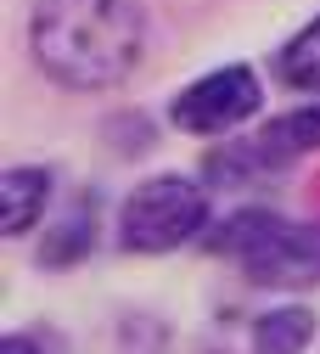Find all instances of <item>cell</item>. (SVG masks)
Segmentation results:
<instances>
[{
    "instance_id": "4",
    "label": "cell",
    "mask_w": 320,
    "mask_h": 354,
    "mask_svg": "<svg viewBox=\"0 0 320 354\" xmlns=\"http://www.w3.org/2000/svg\"><path fill=\"white\" fill-rule=\"evenodd\" d=\"M314 152H320V96L298 102L287 113L258 118L253 129H242V136H231V141H214V152L203 158V180H208V192L253 186V180L298 169Z\"/></svg>"
},
{
    "instance_id": "9",
    "label": "cell",
    "mask_w": 320,
    "mask_h": 354,
    "mask_svg": "<svg viewBox=\"0 0 320 354\" xmlns=\"http://www.w3.org/2000/svg\"><path fill=\"white\" fill-rule=\"evenodd\" d=\"M270 79H276L281 91H292L298 102H314L320 96V12L270 51Z\"/></svg>"
},
{
    "instance_id": "2",
    "label": "cell",
    "mask_w": 320,
    "mask_h": 354,
    "mask_svg": "<svg viewBox=\"0 0 320 354\" xmlns=\"http://www.w3.org/2000/svg\"><path fill=\"white\" fill-rule=\"evenodd\" d=\"M203 253L236 264V276L247 287L287 292V298L320 292V219L281 214V208H264V203H242V208L219 214L208 225Z\"/></svg>"
},
{
    "instance_id": "7",
    "label": "cell",
    "mask_w": 320,
    "mask_h": 354,
    "mask_svg": "<svg viewBox=\"0 0 320 354\" xmlns=\"http://www.w3.org/2000/svg\"><path fill=\"white\" fill-rule=\"evenodd\" d=\"M96 242H102V214H96V192H84L68 208H57L51 225L34 236V264H39V270H51V276L79 270V264L96 253Z\"/></svg>"
},
{
    "instance_id": "6",
    "label": "cell",
    "mask_w": 320,
    "mask_h": 354,
    "mask_svg": "<svg viewBox=\"0 0 320 354\" xmlns=\"http://www.w3.org/2000/svg\"><path fill=\"white\" fill-rule=\"evenodd\" d=\"M57 214V169L51 163H6L0 169V236L28 242Z\"/></svg>"
},
{
    "instance_id": "1",
    "label": "cell",
    "mask_w": 320,
    "mask_h": 354,
    "mask_svg": "<svg viewBox=\"0 0 320 354\" xmlns=\"http://www.w3.org/2000/svg\"><path fill=\"white\" fill-rule=\"evenodd\" d=\"M147 0H34L28 62L68 96H102L135 79L147 62Z\"/></svg>"
},
{
    "instance_id": "5",
    "label": "cell",
    "mask_w": 320,
    "mask_h": 354,
    "mask_svg": "<svg viewBox=\"0 0 320 354\" xmlns=\"http://www.w3.org/2000/svg\"><path fill=\"white\" fill-rule=\"evenodd\" d=\"M163 118L169 129H180L191 141H231L264 118V73L253 62H219L180 84Z\"/></svg>"
},
{
    "instance_id": "3",
    "label": "cell",
    "mask_w": 320,
    "mask_h": 354,
    "mask_svg": "<svg viewBox=\"0 0 320 354\" xmlns=\"http://www.w3.org/2000/svg\"><path fill=\"white\" fill-rule=\"evenodd\" d=\"M208 225H214L208 180L163 169V174H147V180H135L124 192V203L113 214V242L129 259H169L180 248H203Z\"/></svg>"
},
{
    "instance_id": "10",
    "label": "cell",
    "mask_w": 320,
    "mask_h": 354,
    "mask_svg": "<svg viewBox=\"0 0 320 354\" xmlns=\"http://www.w3.org/2000/svg\"><path fill=\"white\" fill-rule=\"evenodd\" d=\"M0 354H45V343L34 332H6L0 337Z\"/></svg>"
},
{
    "instance_id": "8",
    "label": "cell",
    "mask_w": 320,
    "mask_h": 354,
    "mask_svg": "<svg viewBox=\"0 0 320 354\" xmlns=\"http://www.w3.org/2000/svg\"><path fill=\"white\" fill-rule=\"evenodd\" d=\"M314 337H320V315H314L303 298H287V304L258 309L253 326H247L253 354H309Z\"/></svg>"
}]
</instances>
